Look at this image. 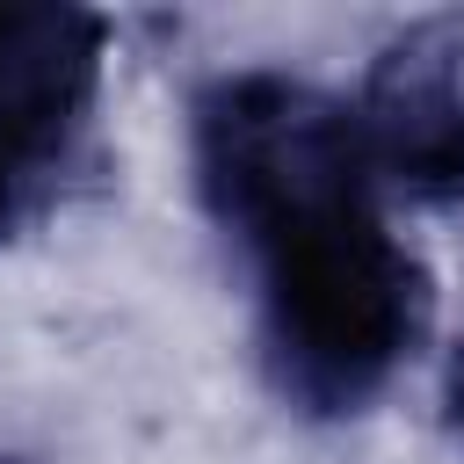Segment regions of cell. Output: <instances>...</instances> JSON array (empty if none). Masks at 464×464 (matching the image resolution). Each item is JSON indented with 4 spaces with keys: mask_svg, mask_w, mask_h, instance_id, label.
<instances>
[{
    "mask_svg": "<svg viewBox=\"0 0 464 464\" xmlns=\"http://www.w3.org/2000/svg\"><path fill=\"white\" fill-rule=\"evenodd\" d=\"M102 87V22L80 7L0 0V239L58 188Z\"/></svg>",
    "mask_w": 464,
    "mask_h": 464,
    "instance_id": "2",
    "label": "cell"
},
{
    "mask_svg": "<svg viewBox=\"0 0 464 464\" xmlns=\"http://www.w3.org/2000/svg\"><path fill=\"white\" fill-rule=\"evenodd\" d=\"M442 406H450V428L464 435V348L450 355V377H442Z\"/></svg>",
    "mask_w": 464,
    "mask_h": 464,
    "instance_id": "4",
    "label": "cell"
},
{
    "mask_svg": "<svg viewBox=\"0 0 464 464\" xmlns=\"http://www.w3.org/2000/svg\"><path fill=\"white\" fill-rule=\"evenodd\" d=\"M0 464H22V457H0Z\"/></svg>",
    "mask_w": 464,
    "mask_h": 464,
    "instance_id": "5",
    "label": "cell"
},
{
    "mask_svg": "<svg viewBox=\"0 0 464 464\" xmlns=\"http://www.w3.org/2000/svg\"><path fill=\"white\" fill-rule=\"evenodd\" d=\"M196 181L254 261L283 399L370 406L428 326V276L384 218L355 109L290 72H232L196 102Z\"/></svg>",
    "mask_w": 464,
    "mask_h": 464,
    "instance_id": "1",
    "label": "cell"
},
{
    "mask_svg": "<svg viewBox=\"0 0 464 464\" xmlns=\"http://www.w3.org/2000/svg\"><path fill=\"white\" fill-rule=\"evenodd\" d=\"M362 152L384 188L406 196H464V51L406 44L377 65L355 102Z\"/></svg>",
    "mask_w": 464,
    "mask_h": 464,
    "instance_id": "3",
    "label": "cell"
}]
</instances>
